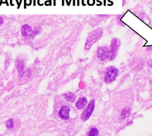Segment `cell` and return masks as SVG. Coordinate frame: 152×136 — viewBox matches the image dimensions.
<instances>
[{
	"label": "cell",
	"mask_w": 152,
	"mask_h": 136,
	"mask_svg": "<svg viewBox=\"0 0 152 136\" xmlns=\"http://www.w3.org/2000/svg\"><path fill=\"white\" fill-rule=\"evenodd\" d=\"M97 56L99 58V60L107 61L109 60L110 58V50L109 48L107 46H100L99 49H97Z\"/></svg>",
	"instance_id": "cell-5"
},
{
	"label": "cell",
	"mask_w": 152,
	"mask_h": 136,
	"mask_svg": "<svg viewBox=\"0 0 152 136\" xmlns=\"http://www.w3.org/2000/svg\"><path fill=\"white\" fill-rule=\"evenodd\" d=\"M4 18H3L2 17H0V26H2V25L4 24Z\"/></svg>",
	"instance_id": "cell-15"
},
{
	"label": "cell",
	"mask_w": 152,
	"mask_h": 136,
	"mask_svg": "<svg viewBox=\"0 0 152 136\" xmlns=\"http://www.w3.org/2000/svg\"><path fill=\"white\" fill-rule=\"evenodd\" d=\"M14 126V121L12 119H9L7 122H6V127L8 129H12L13 128Z\"/></svg>",
	"instance_id": "cell-13"
},
{
	"label": "cell",
	"mask_w": 152,
	"mask_h": 136,
	"mask_svg": "<svg viewBox=\"0 0 152 136\" xmlns=\"http://www.w3.org/2000/svg\"><path fill=\"white\" fill-rule=\"evenodd\" d=\"M88 105V100L86 97H80L78 99V101L76 102V108L79 110H81L84 108Z\"/></svg>",
	"instance_id": "cell-9"
},
{
	"label": "cell",
	"mask_w": 152,
	"mask_h": 136,
	"mask_svg": "<svg viewBox=\"0 0 152 136\" xmlns=\"http://www.w3.org/2000/svg\"><path fill=\"white\" fill-rule=\"evenodd\" d=\"M21 31H22V36L27 39H31L35 36L34 31L32 29V27L28 24H24L22 27Z\"/></svg>",
	"instance_id": "cell-6"
},
{
	"label": "cell",
	"mask_w": 152,
	"mask_h": 136,
	"mask_svg": "<svg viewBox=\"0 0 152 136\" xmlns=\"http://www.w3.org/2000/svg\"><path fill=\"white\" fill-rule=\"evenodd\" d=\"M131 114V108L130 107H125L124 109L122 111V113H121V119H126V117L129 116V115Z\"/></svg>",
	"instance_id": "cell-11"
},
{
	"label": "cell",
	"mask_w": 152,
	"mask_h": 136,
	"mask_svg": "<svg viewBox=\"0 0 152 136\" xmlns=\"http://www.w3.org/2000/svg\"><path fill=\"white\" fill-rule=\"evenodd\" d=\"M33 31H34V34L35 36H37V35H38L41 31H42V27H36L33 29Z\"/></svg>",
	"instance_id": "cell-14"
},
{
	"label": "cell",
	"mask_w": 152,
	"mask_h": 136,
	"mask_svg": "<svg viewBox=\"0 0 152 136\" xmlns=\"http://www.w3.org/2000/svg\"><path fill=\"white\" fill-rule=\"evenodd\" d=\"M103 35V30L102 28H98L91 31L89 35L88 36L87 40L84 45V49L86 50L91 49V47L94 45L96 42L99 41L100 38L102 37Z\"/></svg>",
	"instance_id": "cell-1"
},
{
	"label": "cell",
	"mask_w": 152,
	"mask_h": 136,
	"mask_svg": "<svg viewBox=\"0 0 152 136\" xmlns=\"http://www.w3.org/2000/svg\"><path fill=\"white\" fill-rule=\"evenodd\" d=\"M118 76V69L115 66H109L107 67L105 72L104 81L107 83H111L117 79Z\"/></svg>",
	"instance_id": "cell-2"
},
{
	"label": "cell",
	"mask_w": 152,
	"mask_h": 136,
	"mask_svg": "<svg viewBox=\"0 0 152 136\" xmlns=\"http://www.w3.org/2000/svg\"><path fill=\"white\" fill-rule=\"evenodd\" d=\"M94 108L95 101L94 100H92L87 105V107L84 110L83 113L81 114V120L84 121H87L92 116V114H93L94 111Z\"/></svg>",
	"instance_id": "cell-4"
},
{
	"label": "cell",
	"mask_w": 152,
	"mask_h": 136,
	"mask_svg": "<svg viewBox=\"0 0 152 136\" xmlns=\"http://www.w3.org/2000/svg\"><path fill=\"white\" fill-rule=\"evenodd\" d=\"M120 45H121V41L118 38H113L111 42V46H110V58H109V60H113L114 59L116 58L117 55H118V50L120 48Z\"/></svg>",
	"instance_id": "cell-3"
},
{
	"label": "cell",
	"mask_w": 152,
	"mask_h": 136,
	"mask_svg": "<svg viewBox=\"0 0 152 136\" xmlns=\"http://www.w3.org/2000/svg\"><path fill=\"white\" fill-rule=\"evenodd\" d=\"M69 111H70V108L68 106H61V110L59 111V116L62 120H69Z\"/></svg>",
	"instance_id": "cell-7"
},
{
	"label": "cell",
	"mask_w": 152,
	"mask_h": 136,
	"mask_svg": "<svg viewBox=\"0 0 152 136\" xmlns=\"http://www.w3.org/2000/svg\"><path fill=\"white\" fill-rule=\"evenodd\" d=\"M16 67L18 68V71L19 76L22 78L23 75L25 74V62L23 60H17L16 61Z\"/></svg>",
	"instance_id": "cell-8"
},
{
	"label": "cell",
	"mask_w": 152,
	"mask_h": 136,
	"mask_svg": "<svg viewBox=\"0 0 152 136\" xmlns=\"http://www.w3.org/2000/svg\"><path fill=\"white\" fill-rule=\"evenodd\" d=\"M99 135V129L96 127H92L88 134V136H98Z\"/></svg>",
	"instance_id": "cell-12"
},
{
	"label": "cell",
	"mask_w": 152,
	"mask_h": 136,
	"mask_svg": "<svg viewBox=\"0 0 152 136\" xmlns=\"http://www.w3.org/2000/svg\"><path fill=\"white\" fill-rule=\"evenodd\" d=\"M64 97H65V100L69 102H75L76 99L75 95L74 94L73 92H67V93H65V94L64 95Z\"/></svg>",
	"instance_id": "cell-10"
}]
</instances>
